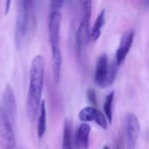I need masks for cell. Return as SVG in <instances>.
Segmentation results:
<instances>
[{
	"label": "cell",
	"instance_id": "obj_15",
	"mask_svg": "<svg viewBox=\"0 0 149 149\" xmlns=\"http://www.w3.org/2000/svg\"><path fill=\"white\" fill-rule=\"evenodd\" d=\"M114 99V92H111L106 98L105 103H104V112L106 114V117L109 123H112L113 121V103Z\"/></svg>",
	"mask_w": 149,
	"mask_h": 149
},
{
	"label": "cell",
	"instance_id": "obj_11",
	"mask_svg": "<svg viewBox=\"0 0 149 149\" xmlns=\"http://www.w3.org/2000/svg\"><path fill=\"white\" fill-rule=\"evenodd\" d=\"M90 133H91V127L87 123L84 122L79 127L75 134V144L77 148H89Z\"/></svg>",
	"mask_w": 149,
	"mask_h": 149
},
{
	"label": "cell",
	"instance_id": "obj_5",
	"mask_svg": "<svg viewBox=\"0 0 149 149\" xmlns=\"http://www.w3.org/2000/svg\"><path fill=\"white\" fill-rule=\"evenodd\" d=\"M0 137L3 149H16V140L11 121L0 107Z\"/></svg>",
	"mask_w": 149,
	"mask_h": 149
},
{
	"label": "cell",
	"instance_id": "obj_18",
	"mask_svg": "<svg viewBox=\"0 0 149 149\" xmlns=\"http://www.w3.org/2000/svg\"><path fill=\"white\" fill-rule=\"evenodd\" d=\"M65 0H52V10H61Z\"/></svg>",
	"mask_w": 149,
	"mask_h": 149
},
{
	"label": "cell",
	"instance_id": "obj_3",
	"mask_svg": "<svg viewBox=\"0 0 149 149\" xmlns=\"http://www.w3.org/2000/svg\"><path fill=\"white\" fill-rule=\"evenodd\" d=\"M82 18L76 33V40L79 49L84 47L90 39L91 33V16H92V0H81Z\"/></svg>",
	"mask_w": 149,
	"mask_h": 149
},
{
	"label": "cell",
	"instance_id": "obj_19",
	"mask_svg": "<svg viewBox=\"0 0 149 149\" xmlns=\"http://www.w3.org/2000/svg\"><path fill=\"white\" fill-rule=\"evenodd\" d=\"M10 4H11V0H4V10H3L4 15H8L10 9Z\"/></svg>",
	"mask_w": 149,
	"mask_h": 149
},
{
	"label": "cell",
	"instance_id": "obj_9",
	"mask_svg": "<svg viewBox=\"0 0 149 149\" xmlns=\"http://www.w3.org/2000/svg\"><path fill=\"white\" fill-rule=\"evenodd\" d=\"M2 107L10 121L14 122L17 115V102L14 90L9 85L5 87L2 95Z\"/></svg>",
	"mask_w": 149,
	"mask_h": 149
},
{
	"label": "cell",
	"instance_id": "obj_10",
	"mask_svg": "<svg viewBox=\"0 0 149 149\" xmlns=\"http://www.w3.org/2000/svg\"><path fill=\"white\" fill-rule=\"evenodd\" d=\"M109 70V64H108V58L106 53H102L99 56L96 69H95V75H94V81L96 85L101 88L107 87V80Z\"/></svg>",
	"mask_w": 149,
	"mask_h": 149
},
{
	"label": "cell",
	"instance_id": "obj_16",
	"mask_svg": "<svg viewBox=\"0 0 149 149\" xmlns=\"http://www.w3.org/2000/svg\"><path fill=\"white\" fill-rule=\"evenodd\" d=\"M118 67L116 61L112 62L111 65H109V70H108V75H107V87L112 86L116 79L117 73H118Z\"/></svg>",
	"mask_w": 149,
	"mask_h": 149
},
{
	"label": "cell",
	"instance_id": "obj_6",
	"mask_svg": "<svg viewBox=\"0 0 149 149\" xmlns=\"http://www.w3.org/2000/svg\"><path fill=\"white\" fill-rule=\"evenodd\" d=\"M141 132L140 121L136 115L129 113L126 120V135L127 149H134Z\"/></svg>",
	"mask_w": 149,
	"mask_h": 149
},
{
	"label": "cell",
	"instance_id": "obj_21",
	"mask_svg": "<svg viewBox=\"0 0 149 149\" xmlns=\"http://www.w3.org/2000/svg\"><path fill=\"white\" fill-rule=\"evenodd\" d=\"M103 149H109V148H108L107 146H106V147H104V148Z\"/></svg>",
	"mask_w": 149,
	"mask_h": 149
},
{
	"label": "cell",
	"instance_id": "obj_1",
	"mask_svg": "<svg viewBox=\"0 0 149 149\" xmlns=\"http://www.w3.org/2000/svg\"><path fill=\"white\" fill-rule=\"evenodd\" d=\"M45 79V61L42 55H37L31 63L29 89L26 102L27 117L33 122L38 113Z\"/></svg>",
	"mask_w": 149,
	"mask_h": 149
},
{
	"label": "cell",
	"instance_id": "obj_17",
	"mask_svg": "<svg viewBox=\"0 0 149 149\" xmlns=\"http://www.w3.org/2000/svg\"><path fill=\"white\" fill-rule=\"evenodd\" d=\"M86 97L88 101L93 105V106H96L97 105V97H96V93L93 89L90 88L87 90L86 92Z\"/></svg>",
	"mask_w": 149,
	"mask_h": 149
},
{
	"label": "cell",
	"instance_id": "obj_8",
	"mask_svg": "<svg viewBox=\"0 0 149 149\" xmlns=\"http://www.w3.org/2000/svg\"><path fill=\"white\" fill-rule=\"evenodd\" d=\"M134 35H135V32L133 29L127 30V31L123 33L119 47L115 54V61L119 66L124 63L128 52H130V49L134 42Z\"/></svg>",
	"mask_w": 149,
	"mask_h": 149
},
{
	"label": "cell",
	"instance_id": "obj_20",
	"mask_svg": "<svg viewBox=\"0 0 149 149\" xmlns=\"http://www.w3.org/2000/svg\"><path fill=\"white\" fill-rule=\"evenodd\" d=\"M144 1H145V3H146L148 5H149V0H144Z\"/></svg>",
	"mask_w": 149,
	"mask_h": 149
},
{
	"label": "cell",
	"instance_id": "obj_14",
	"mask_svg": "<svg viewBox=\"0 0 149 149\" xmlns=\"http://www.w3.org/2000/svg\"><path fill=\"white\" fill-rule=\"evenodd\" d=\"M72 123L68 119H65L64 121L63 127V140H62V148L73 149L72 145Z\"/></svg>",
	"mask_w": 149,
	"mask_h": 149
},
{
	"label": "cell",
	"instance_id": "obj_7",
	"mask_svg": "<svg viewBox=\"0 0 149 149\" xmlns=\"http://www.w3.org/2000/svg\"><path fill=\"white\" fill-rule=\"evenodd\" d=\"M79 119L82 122H94L103 129H107L109 123L106 115L94 107H84L79 113Z\"/></svg>",
	"mask_w": 149,
	"mask_h": 149
},
{
	"label": "cell",
	"instance_id": "obj_2",
	"mask_svg": "<svg viewBox=\"0 0 149 149\" xmlns=\"http://www.w3.org/2000/svg\"><path fill=\"white\" fill-rule=\"evenodd\" d=\"M31 7V0H17V17L15 24V43L17 48L19 49L25 38L30 12Z\"/></svg>",
	"mask_w": 149,
	"mask_h": 149
},
{
	"label": "cell",
	"instance_id": "obj_12",
	"mask_svg": "<svg viewBox=\"0 0 149 149\" xmlns=\"http://www.w3.org/2000/svg\"><path fill=\"white\" fill-rule=\"evenodd\" d=\"M46 131V108L45 100L41 101L38 117V126H37V134L38 139H42Z\"/></svg>",
	"mask_w": 149,
	"mask_h": 149
},
{
	"label": "cell",
	"instance_id": "obj_4",
	"mask_svg": "<svg viewBox=\"0 0 149 149\" xmlns=\"http://www.w3.org/2000/svg\"><path fill=\"white\" fill-rule=\"evenodd\" d=\"M61 12L59 10H51L48 24V37L52 54L60 53V28Z\"/></svg>",
	"mask_w": 149,
	"mask_h": 149
},
{
	"label": "cell",
	"instance_id": "obj_13",
	"mask_svg": "<svg viewBox=\"0 0 149 149\" xmlns=\"http://www.w3.org/2000/svg\"><path fill=\"white\" fill-rule=\"evenodd\" d=\"M105 13H106L105 10H103L100 12V14L98 15V17L94 22L93 28L91 29L90 39L93 42H96L101 35V30L105 24Z\"/></svg>",
	"mask_w": 149,
	"mask_h": 149
}]
</instances>
